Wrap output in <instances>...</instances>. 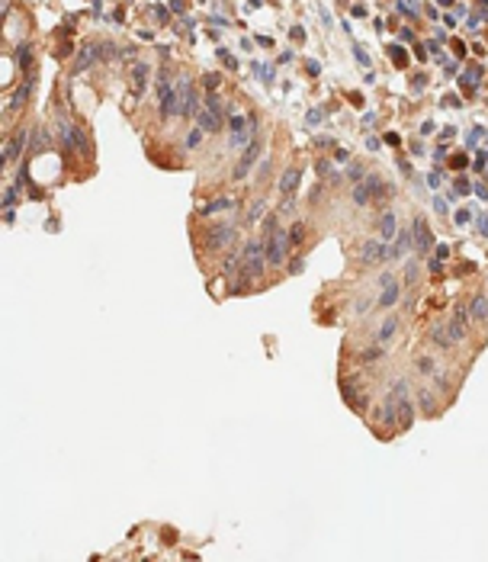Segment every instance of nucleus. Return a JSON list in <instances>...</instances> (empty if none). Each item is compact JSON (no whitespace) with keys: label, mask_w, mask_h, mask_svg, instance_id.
I'll return each mask as SVG.
<instances>
[{"label":"nucleus","mask_w":488,"mask_h":562,"mask_svg":"<svg viewBox=\"0 0 488 562\" xmlns=\"http://www.w3.org/2000/svg\"><path fill=\"white\" fill-rule=\"evenodd\" d=\"M469 315H472L475 321H485V318H488V302H485V296H475V299H472Z\"/></svg>","instance_id":"obj_9"},{"label":"nucleus","mask_w":488,"mask_h":562,"mask_svg":"<svg viewBox=\"0 0 488 562\" xmlns=\"http://www.w3.org/2000/svg\"><path fill=\"white\" fill-rule=\"evenodd\" d=\"M383 235H386V238L395 235V219H392V215H386V219H383Z\"/></svg>","instance_id":"obj_20"},{"label":"nucleus","mask_w":488,"mask_h":562,"mask_svg":"<svg viewBox=\"0 0 488 562\" xmlns=\"http://www.w3.org/2000/svg\"><path fill=\"white\" fill-rule=\"evenodd\" d=\"M260 273H264V247H260V241H251L241 254V286L254 283Z\"/></svg>","instance_id":"obj_1"},{"label":"nucleus","mask_w":488,"mask_h":562,"mask_svg":"<svg viewBox=\"0 0 488 562\" xmlns=\"http://www.w3.org/2000/svg\"><path fill=\"white\" fill-rule=\"evenodd\" d=\"M405 247H408V232H401V235H398V241H395V257H398V254H405Z\"/></svg>","instance_id":"obj_21"},{"label":"nucleus","mask_w":488,"mask_h":562,"mask_svg":"<svg viewBox=\"0 0 488 562\" xmlns=\"http://www.w3.org/2000/svg\"><path fill=\"white\" fill-rule=\"evenodd\" d=\"M395 328H398V321H395V318H386V321H383V328H379V334H376V341H379V344L392 341V334H395Z\"/></svg>","instance_id":"obj_10"},{"label":"nucleus","mask_w":488,"mask_h":562,"mask_svg":"<svg viewBox=\"0 0 488 562\" xmlns=\"http://www.w3.org/2000/svg\"><path fill=\"white\" fill-rule=\"evenodd\" d=\"M145 77H148V68H145V65L135 68V74H132V87H135V93H141V87H145Z\"/></svg>","instance_id":"obj_14"},{"label":"nucleus","mask_w":488,"mask_h":562,"mask_svg":"<svg viewBox=\"0 0 488 562\" xmlns=\"http://www.w3.org/2000/svg\"><path fill=\"white\" fill-rule=\"evenodd\" d=\"M19 145H23V132H19V135H16L13 141H10V148H7V158H10V161H13L16 154H19Z\"/></svg>","instance_id":"obj_16"},{"label":"nucleus","mask_w":488,"mask_h":562,"mask_svg":"<svg viewBox=\"0 0 488 562\" xmlns=\"http://www.w3.org/2000/svg\"><path fill=\"white\" fill-rule=\"evenodd\" d=\"M254 161H257V145L247 148V154L241 158V164H238V171H235L238 180H244V177H247V171H251V164H254Z\"/></svg>","instance_id":"obj_8"},{"label":"nucleus","mask_w":488,"mask_h":562,"mask_svg":"<svg viewBox=\"0 0 488 562\" xmlns=\"http://www.w3.org/2000/svg\"><path fill=\"white\" fill-rule=\"evenodd\" d=\"M286 244H289V238L283 235L277 225H270V244H267V260L273 267H280L283 264V251H286Z\"/></svg>","instance_id":"obj_2"},{"label":"nucleus","mask_w":488,"mask_h":562,"mask_svg":"<svg viewBox=\"0 0 488 562\" xmlns=\"http://www.w3.org/2000/svg\"><path fill=\"white\" fill-rule=\"evenodd\" d=\"M414 247H418V254H427V247H431V232H427L424 219H414Z\"/></svg>","instance_id":"obj_4"},{"label":"nucleus","mask_w":488,"mask_h":562,"mask_svg":"<svg viewBox=\"0 0 488 562\" xmlns=\"http://www.w3.org/2000/svg\"><path fill=\"white\" fill-rule=\"evenodd\" d=\"M383 257H386V247L379 244V241L363 244V251H360V260H363V264H379Z\"/></svg>","instance_id":"obj_5"},{"label":"nucleus","mask_w":488,"mask_h":562,"mask_svg":"<svg viewBox=\"0 0 488 562\" xmlns=\"http://www.w3.org/2000/svg\"><path fill=\"white\" fill-rule=\"evenodd\" d=\"M462 331H466V315L456 312L453 318H450V325H447V334H450V338H453V344H456V341L462 338Z\"/></svg>","instance_id":"obj_7"},{"label":"nucleus","mask_w":488,"mask_h":562,"mask_svg":"<svg viewBox=\"0 0 488 562\" xmlns=\"http://www.w3.org/2000/svg\"><path fill=\"white\" fill-rule=\"evenodd\" d=\"M383 283H386V286H383V293H379V305L389 308V305L398 299V286H395V280H389V277H386Z\"/></svg>","instance_id":"obj_6"},{"label":"nucleus","mask_w":488,"mask_h":562,"mask_svg":"<svg viewBox=\"0 0 488 562\" xmlns=\"http://www.w3.org/2000/svg\"><path fill=\"white\" fill-rule=\"evenodd\" d=\"M289 241H292V244H302V241H305V225H295L292 235H289Z\"/></svg>","instance_id":"obj_19"},{"label":"nucleus","mask_w":488,"mask_h":562,"mask_svg":"<svg viewBox=\"0 0 488 562\" xmlns=\"http://www.w3.org/2000/svg\"><path fill=\"white\" fill-rule=\"evenodd\" d=\"M97 58H100V49H87L84 55L77 58V65H74V68H77V71H84V68H87L90 61H97Z\"/></svg>","instance_id":"obj_12"},{"label":"nucleus","mask_w":488,"mask_h":562,"mask_svg":"<svg viewBox=\"0 0 488 562\" xmlns=\"http://www.w3.org/2000/svg\"><path fill=\"white\" fill-rule=\"evenodd\" d=\"M295 180H299V171H289L286 177H283V183H280V193H292V190H295Z\"/></svg>","instance_id":"obj_13"},{"label":"nucleus","mask_w":488,"mask_h":562,"mask_svg":"<svg viewBox=\"0 0 488 562\" xmlns=\"http://www.w3.org/2000/svg\"><path fill=\"white\" fill-rule=\"evenodd\" d=\"M421 408H424L427 414L437 411V408H434V392H431V389H421Z\"/></svg>","instance_id":"obj_15"},{"label":"nucleus","mask_w":488,"mask_h":562,"mask_svg":"<svg viewBox=\"0 0 488 562\" xmlns=\"http://www.w3.org/2000/svg\"><path fill=\"white\" fill-rule=\"evenodd\" d=\"M260 215H264V202H254V209L247 212V225H254V222L260 219Z\"/></svg>","instance_id":"obj_17"},{"label":"nucleus","mask_w":488,"mask_h":562,"mask_svg":"<svg viewBox=\"0 0 488 562\" xmlns=\"http://www.w3.org/2000/svg\"><path fill=\"white\" fill-rule=\"evenodd\" d=\"M431 341H434V344H440V347H450V344H453V338L447 334V328H440V325L431 331Z\"/></svg>","instance_id":"obj_11"},{"label":"nucleus","mask_w":488,"mask_h":562,"mask_svg":"<svg viewBox=\"0 0 488 562\" xmlns=\"http://www.w3.org/2000/svg\"><path fill=\"white\" fill-rule=\"evenodd\" d=\"M231 241H235V228H231V225H216V228H209V235H206V247L209 251H219V247L231 244Z\"/></svg>","instance_id":"obj_3"},{"label":"nucleus","mask_w":488,"mask_h":562,"mask_svg":"<svg viewBox=\"0 0 488 562\" xmlns=\"http://www.w3.org/2000/svg\"><path fill=\"white\" fill-rule=\"evenodd\" d=\"M228 206H231L228 199H216L212 206H202V212H222V209H228Z\"/></svg>","instance_id":"obj_18"}]
</instances>
